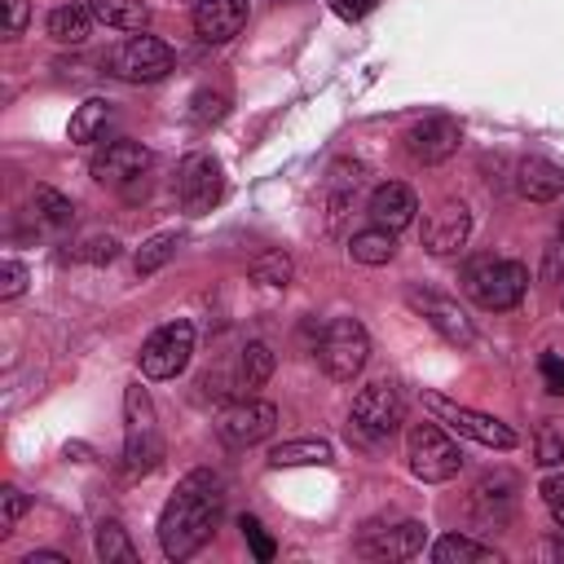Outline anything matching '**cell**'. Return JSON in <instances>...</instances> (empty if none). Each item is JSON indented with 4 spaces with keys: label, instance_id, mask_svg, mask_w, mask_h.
Instances as JSON below:
<instances>
[{
    "label": "cell",
    "instance_id": "cell-1",
    "mask_svg": "<svg viewBox=\"0 0 564 564\" xmlns=\"http://www.w3.org/2000/svg\"><path fill=\"white\" fill-rule=\"evenodd\" d=\"M220 507H225V480L207 467L189 471L176 480L172 498L163 502L159 511V546L167 560H189L216 529L220 520Z\"/></svg>",
    "mask_w": 564,
    "mask_h": 564
},
{
    "label": "cell",
    "instance_id": "cell-2",
    "mask_svg": "<svg viewBox=\"0 0 564 564\" xmlns=\"http://www.w3.org/2000/svg\"><path fill=\"white\" fill-rule=\"evenodd\" d=\"M463 291L476 300V308L485 313H507L524 300L529 291V269L520 260H502V256H480L463 269Z\"/></svg>",
    "mask_w": 564,
    "mask_h": 564
},
{
    "label": "cell",
    "instance_id": "cell-3",
    "mask_svg": "<svg viewBox=\"0 0 564 564\" xmlns=\"http://www.w3.org/2000/svg\"><path fill=\"white\" fill-rule=\"evenodd\" d=\"M163 458V441H159V414L154 401L141 383L123 388V471L128 476H150Z\"/></svg>",
    "mask_w": 564,
    "mask_h": 564
},
{
    "label": "cell",
    "instance_id": "cell-4",
    "mask_svg": "<svg viewBox=\"0 0 564 564\" xmlns=\"http://www.w3.org/2000/svg\"><path fill=\"white\" fill-rule=\"evenodd\" d=\"M405 423V397L392 379H375L352 397V414H348V432H357L366 445L388 441L397 427Z\"/></svg>",
    "mask_w": 564,
    "mask_h": 564
},
{
    "label": "cell",
    "instance_id": "cell-5",
    "mask_svg": "<svg viewBox=\"0 0 564 564\" xmlns=\"http://www.w3.org/2000/svg\"><path fill=\"white\" fill-rule=\"evenodd\" d=\"M317 361L335 383H352L370 361V335L357 317H335L317 339Z\"/></svg>",
    "mask_w": 564,
    "mask_h": 564
},
{
    "label": "cell",
    "instance_id": "cell-6",
    "mask_svg": "<svg viewBox=\"0 0 564 564\" xmlns=\"http://www.w3.org/2000/svg\"><path fill=\"white\" fill-rule=\"evenodd\" d=\"M405 458H410V471L427 485H441L463 467V449L445 436L441 423H414L405 432Z\"/></svg>",
    "mask_w": 564,
    "mask_h": 564
},
{
    "label": "cell",
    "instance_id": "cell-7",
    "mask_svg": "<svg viewBox=\"0 0 564 564\" xmlns=\"http://www.w3.org/2000/svg\"><path fill=\"white\" fill-rule=\"evenodd\" d=\"M423 405L432 410V419H436L441 427H449V432H458V436H467V441H476V445H489V449H516V441H520L502 419L480 414V410L458 405V401H445L441 392H423Z\"/></svg>",
    "mask_w": 564,
    "mask_h": 564
},
{
    "label": "cell",
    "instance_id": "cell-8",
    "mask_svg": "<svg viewBox=\"0 0 564 564\" xmlns=\"http://www.w3.org/2000/svg\"><path fill=\"white\" fill-rule=\"evenodd\" d=\"M189 352H194V326L185 317H176V322H163L159 330H150V339L137 352V366L145 379H176L189 366Z\"/></svg>",
    "mask_w": 564,
    "mask_h": 564
},
{
    "label": "cell",
    "instance_id": "cell-9",
    "mask_svg": "<svg viewBox=\"0 0 564 564\" xmlns=\"http://www.w3.org/2000/svg\"><path fill=\"white\" fill-rule=\"evenodd\" d=\"M176 66V53L159 40V35H128L115 53H110V70L119 75V79H128V84H154V79H163L167 70Z\"/></svg>",
    "mask_w": 564,
    "mask_h": 564
},
{
    "label": "cell",
    "instance_id": "cell-10",
    "mask_svg": "<svg viewBox=\"0 0 564 564\" xmlns=\"http://www.w3.org/2000/svg\"><path fill=\"white\" fill-rule=\"evenodd\" d=\"M405 300H410V308H414L445 344H454V348H471V344H476V326H471V317L458 308V300L436 295V291H419V286H410Z\"/></svg>",
    "mask_w": 564,
    "mask_h": 564
},
{
    "label": "cell",
    "instance_id": "cell-11",
    "mask_svg": "<svg viewBox=\"0 0 564 564\" xmlns=\"http://www.w3.org/2000/svg\"><path fill=\"white\" fill-rule=\"evenodd\" d=\"M273 427H278V410H273L269 401H256V397L234 401V405L216 419V436H220L229 449L260 445L264 436H273Z\"/></svg>",
    "mask_w": 564,
    "mask_h": 564
},
{
    "label": "cell",
    "instance_id": "cell-12",
    "mask_svg": "<svg viewBox=\"0 0 564 564\" xmlns=\"http://www.w3.org/2000/svg\"><path fill=\"white\" fill-rule=\"evenodd\" d=\"M150 163H154V154H150L141 141H106V145L88 159V172H93V181H101V185L128 189V185H137V181L150 172Z\"/></svg>",
    "mask_w": 564,
    "mask_h": 564
},
{
    "label": "cell",
    "instance_id": "cell-13",
    "mask_svg": "<svg viewBox=\"0 0 564 564\" xmlns=\"http://www.w3.org/2000/svg\"><path fill=\"white\" fill-rule=\"evenodd\" d=\"M176 194H181V207L189 216H207L220 194H225V176H220V163L212 154H189L176 172Z\"/></svg>",
    "mask_w": 564,
    "mask_h": 564
},
{
    "label": "cell",
    "instance_id": "cell-14",
    "mask_svg": "<svg viewBox=\"0 0 564 564\" xmlns=\"http://www.w3.org/2000/svg\"><path fill=\"white\" fill-rule=\"evenodd\" d=\"M427 529L419 520H401V524H366L357 533V555L366 560H414L423 551Z\"/></svg>",
    "mask_w": 564,
    "mask_h": 564
},
{
    "label": "cell",
    "instance_id": "cell-15",
    "mask_svg": "<svg viewBox=\"0 0 564 564\" xmlns=\"http://www.w3.org/2000/svg\"><path fill=\"white\" fill-rule=\"evenodd\" d=\"M463 141V128L449 115H432L405 132V150L414 163H445Z\"/></svg>",
    "mask_w": 564,
    "mask_h": 564
},
{
    "label": "cell",
    "instance_id": "cell-16",
    "mask_svg": "<svg viewBox=\"0 0 564 564\" xmlns=\"http://www.w3.org/2000/svg\"><path fill=\"white\" fill-rule=\"evenodd\" d=\"M471 234V212L467 203H441L427 220H423V247L432 256H454Z\"/></svg>",
    "mask_w": 564,
    "mask_h": 564
},
{
    "label": "cell",
    "instance_id": "cell-17",
    "mask_svg": "<svg viewBox=\"0 0 564 564\" xmlns=\"http://www.w3.org/2000/svg\"><path fill=\"white\" fill-rule=\"evenodd\" d=\"M247 26V0H198L194 31L203 44H225Z\"/></svg>",
    "mask_w": 564,
    "mask_h": 564
},
{
    "label": "cell",
    "instance_id": "cell-18",
    "mask_svg": "<svg viewBox=\"0 0 564 564\" xmlns=\"http://www.w3.org/2000/svg\"><path fill=\"white\" fill-rule=\"evenodd\" d=\"M516 189H520V198H529V203H555V198L564 194V167H555V163L542 159V154H529V159H520V167H516Z\"/></svg>",
    "mask_w": 564,
    "mask_h": 564
},
{
    "label": "cell",
    "instance_id": "cell-19",
    "mask_svg": "<svg viewBox=\"0 0 564 564\" xmlns=\"http://www.w3.org/2000/svg\"><path fill=\"white\" fill-rule=\"evenodd\" d=\"M370 220L375 225H383V229H405L410 220H414V212H419V198H414V189L410 185H401V181H388V185H379L375 194H370Z\"/></svg>",
    "mask_w": 564,
    "mask_h": 564
},
{
    "label": "cell",
    "instance_id": "cell-20",
    "mask_svg": "<svg viewBox=\"0 0 564 564\" xmlns=\"http://www.w3.org/2000/svg\"><path fill=\"white\" fill-rule=\"evenodd\" d=\"M88 13L115 31H145L150 22V4L145 0H84Z\"/></svg>",
    "mask_w": 564,
    "mask_h": 564
},
{
    "label": "cell",
    "instance_id": "cell-21",
    "mask_svg": "<svg viewBox=\"0 0 564 564\" xmlns=\"http://www.w3.org/2000/svg\"><path fill=\"white\" fill-rule=\"evenodd\" d=\"M361 185V163H335L330 176H326V216H330V229L339 225V216L352 207V194Z\"/></svg>",
    "mask_w": 564,
    "mask_h": 564
},
{
    "label": "cell",
    "instance_id": "cell-22",
    "mask_svg": "<svg viewBox=\"0 0 564 564\" xmlns=\"http://www.w3.org/2000/svg\"><path fill=\"white\" fill-rule=\"evenodd\" d=\"M432 560L436 564H498L502 555L476 538H463V533H445L436 546H432Z\"/></svg>",
    "mask_w": 564,
    "mask_h": 564
},
{
    "label": "cell",
    "instance_id": "cell-23",
    "mask_svg": "<svg viewBox=\"0 0 564 564\" xmlns=\"http://www.w3.org/2000/svg\"><path fill=\"white\" fill-rule=\"evenodd\" d=\"M348 256L357 264H388L397 256V234L383 229V225H370V229H361V234L348 238Z\"/></svg>",
    "mask_w": 564,
    "mask_h": 564
},
{
    "label": "cell",
    "instance_id": "cell-24",
    "mask_svg": "<svg viewBox=\"0 0 564 564\" xmlns=\"http://www.w3.org/2000/svg\"><path fill=\"white\" fill-rule=\"evenodd\" d=\"M273 366H278L273 348H269L264 339H251V344L238 352V388H247V392L264 388V383L273 379Z\"/></svg>",
    "mask_w": 564,
    "mask_h": 564
},
{
    "label": "cell",
    "instance_id": "cell-25",
    "mask_svg": "<svg viewBox=\"0 0 564 564\" xmlns=\"http://www.w3.org/2000/svg\"><path fill=\"white\" fill-rule=\"evenodd\" d=\"M88 31H93L88 4H57V9L48 13V35H53L57 44H84Z\"/></svg>",
    "mask_w": 564,
    "mask_h": 564
},
{
    "label": "cell",
    "instance_id": "cell-26",
    "mask_svg": "<svg viewBox=\"0 0 564 564\" xmlns=\"http://www.w3.org/2000/svg\"><path fill=\"white\" fill-rule=\"evenodd\" d=\"M335 449L317 436H304V441H282L269 449V467H304V463H330Z\"/></svg>",
    "mask_w": 564,
    "mask_h": 564
},
{
    "label": "cell",
    "instance_id": "cell-27",
    "mask_svg": "<svg viewBox=\"0 0 564 564\" xmlns=\"http://www.w3.org/2000/svg\"><path fill=\"white\" fill-rule=\"evenodd\" d=\"M97 560L101 564H137V546L128 542V529L119 520L97 524Z\"/></svg>",
    "mask_w": 564,
    "mask_h": 564
},
{
    "label": "cell",
    "instance_id": "cell-28",
    "mask_svg": "<svg viewBox=\"0 0 564 564\" xmlns=\"http://www.w3.org/2000/svg\"><path fill=\"white\" fill-rule=\"evenodd\" d=\"M106 123H110V101H84L75 115H70V141H79V145H88V141H97L101 132H106Z\"/></svg>",
    "mask_w": 564,
    "mask_h": 564
},
{
    "label": "cell",
    "instance_id": "cell-29",
    "mask_svg": "<svg viewBox=\"0 0 564 564\" xmlns=\"http://www.w3.org/2000/svg\"><path fill=\"white\" fill-rule=\"evenodd\" d=\"M31 212H35V220H40L44 229H62V225H70L75 203H70L66 194H57V189L40 185V189H35V198H31Z\"/></svg>",
    "mask_w": 564,
    "mask_h": 564
},
{
    "label": "cell",
    "instance_id": "cell-30",
    "mask_svg": "<svg viewBox=\"0 0 564 564\" xmlns=\"http://www.w3.org/2000/svg\"><path fill=\"white\" fill-rule=\"evenodd\" d=\"M507 480H516V476H507V471H498V476H485L476 489H471V502L480 507V511H494V516H507L511 511V502H516V489H507V494H498Z\"/></svg>",
    "mask_w": 564,
    "mask_h": 564
},
{
    "label": "cell",
    "instance_id": "cell-31",
    "mask_svg": "<svg viewBox=\"0 0 564 564\" xmlns=\"http://www.w3.org/2000/svg\"><path fill=\"white\" fill-rule=\"evenodd\" d=\"M172 256H176V234H154V238H145V242L137 247V273L150 278V273H159Z\"/></svg>",
    "mask_w": 564,
    "mask_h": 564
},
{
    "label": "cell",
    "instance_id": "cell-32",
    "mask_svg": "<svg viewBox=\"0 0 564 564\" xmlns=\"http://www.w3.org/2000/svg\"><path fill=\"white\" fill-rule=\"evenodd\" d=\"M247 273H251V282H260V286H286L291 273H295V264H291L286 251H264L260 260H251Z\"/></svg>",
    "mask_w": 564,
    "mask_h": 564
},
{
    "label": "cell",
    "instance_id": "cell-33",
    "mask_svg": "<svg viewBox=\"0 0 564 564\" xmlns=\"http://www.w3.org/2000/svg\"><path fill=\"white\" fill-rule=\"evenodd\" d=\"M225 110H229V93H212V88H198V93H194V101H189V119H194L198 128H207V123L225 119Z\"/></svg>",
    "mask_w": 564,
    "mask_h": 564
},
{
    "label": "cell",
    "instance_id": "cell-34",
    "mask_svg": "<svg viewBox=\"0 0 564 564\" xmlns=\"http://www.w3.org/2000/svg\"><path fill=\"white\" fill-rule=\"evenodd\" d=\"M70 256L84 260V264H110V260L119 256V238H115V234H88Z\"/></svg>",
    "mask_w": 564,
    "mask_h": 564
},
{
    "label": "cell",
    "instance_id": "cell-35",
    "mask_svg": "<svg viewBox=\"0 0 564 564\" xmlns=\"http://www.w3.org/2000/svg\"><path fill=\"white\" fill-rule=\"evenodd\" d=\"M0 502H4V516H0V538H9V533L18 529V520L26 516L31 498H26L18 485H4V489H0Z\"/></svg>",
    "mask_w": 564,
    "mask_h": 564
},
{
    "label": "cell",
    "instance_id": "cell-36",
    "mask_svg": "<svg viewBox=\"0 0 564 564\" xmlns=\"http://www.w3.org/2000/svg\"><path fill=\"white\" fill-rule=\"evenodd\" d=\"M26 282H31V273H26V264L9 256V260L0 264V300H18V295L26 291Z\"/></svg>",
    "mask_w": 564,
    "mask_h": 564
},
{
    "label": "cell",
    "instance_id": "cell-37",
    "mask_svg": "<svg viewBox=\"0 0 564 564\" xmlns=\"http://www.w3.org/2000/svg\"><path fill=\"white\" fill-rule=\"evenodd\" d=\"M238 529H242V538H247V546H251L256 560H273V538L264 533V524L256 516H238Z\"/></svg>",
    "mask_w": 564,
    "mask_h": 564
},
{
    "label": "cell",
    "instance_id": "cell-38",
    "mask_svg": "<svg viewBox=\"0 0 564 564\" xmlns=\"http://www.w3.org/2000/svg\"><path fill=\"white\" fill-rule=\"evenodd\" d=\"M542 502H546L551 520L564 529V476H546L542 480Z\"/></svg>",
    "mask_w": 564,
    "mask_h": 564
},
{
    "label": "cell",
    "instance_id": "cell-39",
    "mask_svg": "<svg viewBox=\"0 0 564 564\" xmlns=\"http://www.w3.org/2000/svg\"><path fill=\"white\" fill-rule=\"evenodd\" d=\"M538 463H564V436L555 432V427H542V436H538Z\"/></svg>",
    "mask_w": 564,
    "mask_h": 564
},
{
    "label": "cell",
    "instance_id": "cell-40",
    "mask_svg": "<svg viewBox=\"0 0 564 564\" xmlns=\"http://www.w3.org/2000/svg\"><path fill=\"white\" fill-rule=\"evenodd\" d=\"M542 383H546V392L564 397V357L560 352H546L542 357Z\"/></svg>",
    "mask_w": 564,
    "mask_h": 564
},
{
    "label": "cell",
    "instance_id": "cell-41",
    "mask_svg": "<svg viewBox=\"0 0 564 564\" xmlns=\"http://www.w3.org/2000/svg\"><path fill=\"white\" fill-rule=\"evenodd\" d=\"M26 18H31V4L26 0H4V31L9 35H22L26 31Z\"/></svg>",
    "mask_w": 564,
    "mask_h": 564
},
{
    "label": "cell",
    "instance_id": "cell-42",
    "mask_svg": "<svg viewBox=\"0 0 564 564\" xmlns=\"http://www.w3.org/2000/svg\"><path fill=\"white\" fill-rule=\"evenodd\" d=\"M375 4H379V0H330V9H335L344 22H357V18H366Z\"/></svg>",
    "mask_w": 564,
    "mask_h": 564
},
{
    "label": "cell",
    "instance_id": "cell-43",
    "mask_svg": "<svg viewBox=\"0 0 564 564\" xmlns=\"http://www.w3.org/2000/svg\"><path fill=\"white\" fill-rule=\"evenodd\" d=\"M22 564H66V555L62 551H31V555H22Z\"/></svg>",
    "mask_w": 564,
    "mask_h": 564
},
{
    "label": "cell",
    "instance_id": "cell-44",
    "mask_svg": "<svg viewBox=\"0 0 564 564\" xmlns=\"http://www.w3.org/2000/svg\"><path fill=\"white\" fill-rule=\"evenodd\" d=\"M560 242H564V216H560Z\"/></svg>",
    "mask_w": 564,
    "mask_h": 564
},
{
    "label": "cell",
    "instance_id": "cell-45",
    "mask_svg": "<svg viewBox=\"0 0 564 564\" xmlns=\"http://www.w3.org/2000/svg\"><path fill=\"white\" fill-rule=\"evenodd\" d=\"M194 4H198V0H194Z\"/></svg>",
    "mask_w": 564,
    "mask_h": 564
}]
</instances>
